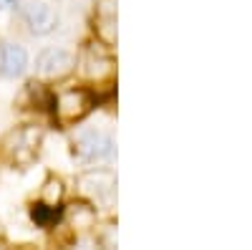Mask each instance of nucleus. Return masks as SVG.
Segmentation results:
<instances>
[{"label": "nucleus", "mask_w": 252, "mask_h": 250, "mask_svg": "<svg viewBox=\"0 0 252 250\" xmlns=\"http://www.w3.org/2000/svg\"><path fill=\"white\" fill-rule=\"evenodd\" d=\"M0 147H3V154H5L8 162L26 167V164H31L38 157V149H40V129H35V127L13 129L3 142H0Z\"/></svg>", "instance_id": "obj_1"}, {"label": "nucleus", "mask_w": 252, "mask_h": 250, "mask_svg": "<svg viewBox=\"0 0 252 250\" xmlns=\"http://www.w3.org/2000/svg\"><path fill=\"white\" fill-rule=\"evenodd\" d=\"M78 190L91 202L101 207H111L116 200V175L109 170H91L78 177Z\"/></svg>", "instance_id": "obj_2"}, {"label": "nucleus", "mask_w": 252, "mask_h": 250, "mask_svg": "<svg viewBox=\"0 0 252 250\" xmlns=\"http://www.w3.org/2000/svg\"><path fill=\"white\" fill-rule=\"evenodd\" d=\"M94 107V99L86 89H71L63 91L56 99V121L61 127H71V124L81 121Z\"/></svg>", "instance_id": "obj_3"}, {"label": "nucleus", "mask_w": 252, "mask_h": 250, "mask_svg": "<svg viewBox=\"0 0 252 250\" xmlns=\"http://www.w3.org/2000/svg\"><path fill=\"white\" fill-rule=\"evenodd\" d=\"M73 152L78 154L81 162L86 164H101V162H111L114 159V142L111 137L101 134V132H86L76 139Z\"/></svg>", "instance_id": "obj_4"}, {"label": "nucleus", "mask_w": 252, "mask_h": 250, "mask_svg": "<svg viewBox=\"0 0 252 250\" xmlns=\"http://www.w3.org/2000/svg\"><path fill=\"white\" fill-rule=\"evenodd\" d=\"M73 66H76V58L63 48H48L35 61V71L43 78H63L73 71Z\"/></svg>", "instance_id": "obj_5"}, {"label": "nucleus", "mask_w": 252, "mask_h": 250, "mask_svg": "<svg viewBox=\"0 0 252 250\" xmlns=\"http://www.w3.org/2000/svg\"><path fill=\"white\" fill-rule=\"evenodd\" d=\"M94 28H96V36L106 46L116 43V3H114V0H98V3H96Z\"/></svg>", "instance_id": "obj_6"}, {"label": "nucleus", "mask_w": 252, "mask_h": 250, "mask_svg": "<svg viewBox=\"0 0 252 250\" xmlns=\"http://www.w3.org/2000/svg\"><path fill=\"white\" fill-rule=\"evenodd\" d=\"M26 20H28L31 31L38 33V36L51 33V31L56 28V23H58L53 8L46 5V3H31V5L26 8Z\"/></svg>", "instance_id": "obj_7"}, {"label": "nucleus", "mask_w": 252, "mask_h": 250, "mask_svg": "<svg viewBox=\"0 0 252 250\" xmlns=\"http://www.w3.org/2000/svg\"><path fill=\"white\" fill-rule=\"evenodd\" d=\"M28 66V56L20 46L10 43H0V73L3 76H20Z\"/></svg>", "instance_id": "obj_8"}, {"label": "nucleus", "mask_w": 252, "mask_h": 250, "mask_svg": "<svg viewBox=\"0 0 252 250\" xmlns=\"http://www.w3.org/2000/svg\"><path fill=\"white\" fill-rule=\"evenodd\" d=\"M83 66H86V69H83V71H86V76H89V78H96V81L109 78V76L114 73V64H111V58L101 56V53H94V51H86Z\"/></svg>", "instance_id": "obj_9"}, {"label": "nucleus", "mask_w": 252, "mask_h": 250, "mask_svg": "<svg viewBox=\"0 0 252 250\" xmlns=\"http://www.w3.org/2000/svg\"><path fill=\"white\" fill-rule=\"evenodd\" d=\"M66 220H68V225L73 227V230H89V227H94V222H96V213L89 205L73 202L66 210Z\"/></svg>", "instance_id": "obj_10"}, {"label": "nucleus", "mask_w": 252, "mask_h": 250, "mask_svg": "<svg viewBox=\"0 0 252 250\" xmlns=\"http://www.w3.org/2000/svg\"><path fill=\"white\" fill-rule=\"evenodd\" d=\"M61 197H63V184H61V179L58 177H48L46 179V184H43V192H40V200H43L46 205H58L61 202Z\"/></svg>", "instance_id": "obj_11"}, {"label": "nucleus", "mask_w": 252, "mask_h": 250, "mask_svg": "<svg viewBox=\"0 0 252 250\" xmlns=\"http://www.w3.org/2000/svg\"><path fill=\"white\" fill-rule=\"evenodd\" d=\"M33 220L38 225H43V227H51L56 220H58V213H56V207L53 205H46V202H40L33 207Z\"/></svg>", "instance_id": "obj_12"}, {"label": "nucleus", "mask_w": 252, "mask_h": 250, "mask_svg": "<svg viewBox=\"0 0 252 250\" xmlns=\"http://www.w3.org/2000/svg\"><path fill=\"white\" fill-rule=\"evenodd\" d=\"M10 3H13V0H0V10H3V8H8Z\"/></svg>", "instance_id": "obj_13"}]
</instances>
